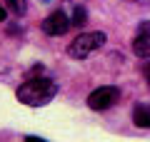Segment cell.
Segmentation results:
<instances>
[{
	"label": "cell",
	"instance_id": "2",
	"mask_svg": "<svg viewBox=\"0 0 150 142\" xmlns=\"http://www.w3.org/2000/svg\"><path fill=\"white\" fill-rule=\"evenodd\" d=\"M103 42H105V32H103V30L80 32V35L70 42L68 55H70V58H75V60H85V58H90L95 50H100Z\"/></svg>",
	"mask_w": 150,
	"mask_h": 142
},
{
	"label": "cell",
	"instance_id": "9",
	"mask_svg": "<svg viewBox=\"0 0 150 142\" xmlns=\"http://www.w3.org/2000/svg\"><path fill=\"white\" fill-rule=\"evenodd\" d=\"M143 72H145V80H148V85H150V63L143 67Z\"/></svg>",
	"mask_w": 150,
	"mask_h": 142
},
{
	"label": "cell",
	"instance_id": "8",
	"mask_svg": "<svg viewBox=\"0 0 150 142\" xmlns=\"http://www.w3.org/2000/svg\"><path fill=\"white\" fill-rule=\"evenodd\" d=\"M8 3V8H10L13 13H15V15H23V13H25V0H5Z\"/></svg>",
	"mask_w": 150,
	"mask_h": 142
},
{
	"label": "cell",
	"instance_id": "11",
	"mask_svg": "<svg viewBox=\"0 0 150 142\" xmlns=\"http://www.w3.org/2000/svg\"><path fill=\"white\" fill-rule=\"evenodd\" d=\"M138 5H150V0H135Z\"/></svg>",
	"mask_w": 150,
	"mask_h": 142
},
{
	"label": "cell",
	"instance_id": "1",
	"mask_svg": "<svg viewBox=\"0 0 150 142\" xmlns=\"http://www.w3.org/2000/svg\"><path fill=\"white\" fill-rule=\"evenodd\" d=\"M55 95H58V85L48 77H30L28 82H23L18 87V100L30 105V107L48 105Z\"/></svg>",
	"mask_w": 150,
	"mask_h": 142
},
{
	"label": "cell",
	"instance_id": "6",
	"mask_svg": "<svg viewBox=\"0 0 150 142\" xmlns=\"http://www.w3.org/2000/svg\"><path fill=\"white\" fill-rule=\"evenodd\" d=\"M133 122L138 127H143V130H150V105H135Z\"/></svg>",
	"mask_w": 150,
	"mask_h": 142
},
{
	"label": "cell",
	"instance_id": "4",
	"mask_svg": "<svg viewBox=\"0 0 150 142\" xmlns=\"http://www.w3.org/2000/svg\"><path fill=\"white\" fill-rule=\"evenodd\" d=\"M70 25H73V22H70V18L65 15L63 10H55V13H50V15L45 18L43 32H45V35H50V37H60V35H65V32H68Z\"/></svg>",
	"mask_w": 150,
	"mask_h": 142
},
{
	"label": "cell",
	"instance_id": "5",
	"mask_svg": "<svg viewBox=\"0 0 150 142\" xmlns=\"http://www.w3.org/2000/svg\"><path fill=\"white\" fill-rule=\"evenodd\" d=\"M133 53L138 58H150V20H143L138 25V32L133 40Z\"/></svg>",
	"mask_w": 150,
	"mask_h": 142
},
{
	"label": "cell",
	"instance_id": "12",
	"mask_svg": "<svg viewBox=\"0 0 150 142\" xmlns=\"http://www.w3.org/2000/svg\"><path fill=\"white\" fill-rule=\"evenodd\" d=\"M45 3H48V0H45Z\"/></svg>",
	"mask_w": 150,
	"mask_h": 142
},
{
	"label": "cell",
	"instance_id": "10",
	"mask_svg": "<svg viewBox=\"0 0 150 142\" xmlns=\"http://www.w3.org/2000/svg\"><path fill=\"white\" fill-rule=\"evenodd\" d=\"M3 20H5V8L0 5V22H3Z\"/></svg>",
	"mask_w": 150,
	"mask_h": 142
},
{
	"label": "cell",
	"instance_id": "3",
	"mask_svg": "<svg viewBox=\"0 0 150 142\" xmlns=\"http://www.w3.org/2000/svg\"><path fill=\"white\" fill-rule=\"evenodd\" d=\"M118 100H120V87H115V85H103V87L93 90V92L88 95V107L100 112V110L112 107Z\"/></svg>",
	"mask_w": 150,
	"mask_h": 142
},
{
	"label": "cell",
	"instance_id": "7",
	"mask_svg": "<svg viewBox=\"0 0 150 142\" xmlns=\"http://www.w3.org/2000/svg\"><path fill=\"white\" fill-rule=\"evenodd\" d=\"M85 20H88V13H85V8H83V5H75L70 22H73V25H78V27H83V25H85Z\"/></svg>",
	"mask_w": 150,
	"mask_h": 142
}]
</instances>
